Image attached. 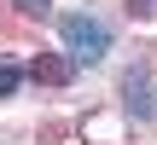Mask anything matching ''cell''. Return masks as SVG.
I'll return each instance as SVG.
<instances>
[{
    "mask_svg": "<svg viewBox=\"0 0 157 145\" xmlns=\"http://www.w3.org/2000/svg\"><path fill=\"white\" fill-rule=\"evenodd\" d=\"M58 35H64V52H70L76 64H99V58L111 52V29H105L99 17H87V12H70V17L58 23Z\"/></svg>",
    "mask_w": 157,
    "mask_h": 145,
    "instance_id": "1",
    "label": "cell"
},
{
    "mask_svg": "<svg viewBox=\"0 0 157 145\" xmlns=\"http://www.w3.org/2000/svg\"><path fill=\"white\" fill-rule=\"evenodd\" d=\"M122 93H128V110H134L140 122H146V116L157 110V105H151V70H134V76L122 81Z\"/></svg>",
    "mask_w": 157,
    "mask_h": 145,
    "instance_id": "2",
    "label": "cell"
},
{
    "mask_svg": "<svg viewBox=\"0 0 157 145\" xmlns=\"http://www.w3.org/2000/svg\"><path fill=\"white\" fill-rule=\"evenodd\" d=\"M35 81H64L70 76V64H58V58H35V70H29Z\"/></svg>",
    "mask_w": 157,
    "mask_h": 145,
    "instance_id": "3",
    "label": "cell"
},
{
    "mask_svg": "<svg viewBox=\"0 0 157 145\" xmlns=\"http://www.w3.org/2000/svg\"><path fill=\"white\" fill-rule=\"evenodd\" d=\"M17 81H23V70H17V64H0V99H12Z\"/></svg>",
    "mask_w": 157,
    "mask_h": 145,
    "instance_id": "4",
    "label": "cell"
},
{
    "mask_svg": "<svg viewBox=\"0 0 157 145\" xmlns=\"http://www.w3.org/2000/svg\"><path fill=\"white\" fill-rule=\"evenodd\" d=\"M17 6H23V12H35V17H41V12H47V6H52V0H17Z\"/></svg>",
    "mask_w": 157,
    "mask_h": 145,
    "instance_id": "5",
    "label": "cell"
},
{
    "mask_svg": "<svg viewBox=\"0 0 157 145\" xmlns=\"http://www.w3.org/2000/svg\"><path fill=\"white\" fill-rule=\"evenodd\" d=\"M128 6H134V12H157V0H128Z\"/></svg>",
    "mask_w": 157,
    "mask_h": 145,
    "instance_id": "6",
    "label": "cell"
}]
</instances>
